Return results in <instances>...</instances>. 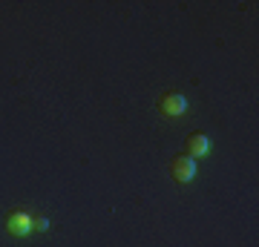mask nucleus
Returning <instances> with one entry per match:
<instances>
[{
	"label": "nucleus",
	"instance_id": "obj_5",
	"mask_svg": "<svg viewBox=\"0 0 259 247\" xmlns=\"http://www.w3.org/2000/svg\"><path fill=\"white\" fill-rule=\"evenodd\" d=\"M49 227H52V224H49V219H44V216H37V219H35V230H40V233H47Z\"/></svg>",
	"mask_w": 259,
	"mask_h": 247
},
{
	"label": "nucleus",
	"instance_id": "obj_4",
	"mask_svg": "<svg viewBox=\"0 0 259 247\" xmlns=\"http://www.w3.org/2000/svg\"><path fill=\"white\" fill-rule=\"evenodd\" d=\"M210 150H213V141L204 135V132H193V135L187 138V156L196 158V161H199V158H207Z\"/></svg>",
	"mask_w": 259,
	"mask_h": 247
},
{
	"label": "nucleus",
	"instance_id": "obj_2",
	"mask_svg": "<svg viewBox=\"0 0 259 247\" xmlns=\"http://www.w3.org/2000/svg\"><path fill=\"white\" fill-rule=\"evenodd\" d=\"M158 110L164 118H182L187 110H190V101H187L182 92H167L164 98L158 101Z\"/></svg>",
	"mask_w": 259,
	"mask_h": 247
},
{
	"label": "nucleus",
	"instance_id": "obj_1",
	"mask_svg": "<svg viewBox=\"0 0 259 247\" xmlns=\"http://www.w3.org/2000/svg\"><path fill=\"white\" fill-rule=\"evenodd\" d=\"M170 173H173V181L176 184H190L199 173V161L190 156H176L173 164H170Z\"/></svg>",
	"mask_w": 259,
	"mask_h": 247
},
{
	"label": "nucleus",
	"instance_id": "obj_3",
	"mask_svg": "<svg viewBox=\"0 0 259 247\" xmlns=\"http://www.w3.org/2000/svg\"><path fill=\"white\" fill-rule=\"evenodd\" d=\"M6 230L18 238L29 236V233H35V216H29V213H23V210L9 213V216H6Z\"/></svg>",
	"mask_w": 259,
	"mask_h": 247
}]
</instances>
